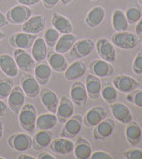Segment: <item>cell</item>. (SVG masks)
Listing matches in <instances>:
<instances>
[{
	"label": "cell",
	"instance_id": "obj_1",
	"mask_svg": "<svg viewBox=\"0 0 142 159\" xmlns=\"http://www.w3.org/2000/svg\"><path fill=\"white\" fill-rule=\"evenodd\" d=\"M37 112L35 106L32 104H25L18 114V122L23 130L32 133L36 130V122Z\"/></svg>",
	"mask_w": 142,
	"mask_h": 159
},
{
	"label": "cell",
	"instance_id": "obj_2",
	"mask_svg": "<svg viewBox=\"0 0 142 159\" xmlns=\"http://www.w3.org/2000/svg\"><path fill=\"white\" fill-rule=\"evenodd\" d=\"M111 42L118 48L123 50H131L138 46L140 39L135 33L125 30L114 33L111 38Z\"/></svg>",
	"mask_w": 142,
	"mask_h": 159
},
{
	"label": "cell",
	"instance_id": "obj_3",
	"mask_svg": "<svg viewBox=\"0 0 142 159\" xmlns=\"http://www.w3.org/2000/svg\"><path fill=\"white\" fill-rule=\"evenodd\" d=\"M32 15V10L28 7L23 5H16L10 8L6 14L7 21L14 25L22 24Z\"/></svg>",
	"mask_w": 142,
	"mask_h": 159
},
{
	"label": "cell",
	"instance_id": "obj_4",
	"mask_svg": "<svg viewBox=\"0 0 142 159\" xmlns=\"http://www.w3.org/2000/svg\"><path fill=\"white\" fill-rule=\"evenodd\" d=\"M95 49V42L92 39H82L77 40L69 51L71 58L81 59L92 54Z\"/></svg>",
	"mask_w": 142,
	"mask_h": 159
},
{
	"label": "cell",
	"instance_id": "obj_5",
	"mask_svg": "<svg viewBox=\"0 0 142 159\" xmlns=\"http://www.w3.org/2000/svg\"><path fill=\"white\" fill-rule=\"evenodd\" d=\"M33 138L27 133H14L7 139L8 146L15 151L24 152L29 150L32 148Z\"/></svg>",
	"mask_w": 142,
	"mask_h": 159
},
{
	"label": "cell",
	"instance_id": "obj_6",
	"mask_svg": "<svg viewBox=\"0 0 142 159\" xmlns=\"http://www.w3.org/2000/svg\"><path fill=\"white\" fill-rule=\"evenodd\" d=\"M95 48L100 59L113 64L116 60V51L113 43L106 38H100L95 42Z\"/></svg>",
	"mask_w": 142,
	"mask_h": 159
},
{
	"label": "cell",
	"instance_id": "obj_7",
	"mask_svg": "<svg viewBox=\"0 0 142 159\" xmlns=\"http://www.w3.org/2000/svg\"><path fill=\"white\" fill-rule=\"evenodd\" d=\"M63 127L61 132V137L74 139L77 137L83 127V116L79 114L73 115L70 118L63 123Z\"/></svg>",
	"mask_w": 142,
	"mask_h": 159
},
{
	"label": "cell",
	"instance_id": "obj_8",
	"mask_svg": "<svg viewBox=\"0 0 142 159\" xmlns=\"http://www.w3.org/2000/svg\"><path fill=\"white\" fill-rule=\"evenodd\" d=\"M14 58L19 70L25 73H31L34 72L36 61L33 57L28 53L27 50L16 48L14 51Z\"/></svg>",
	"mask_w": 142,
	"mask_h": 159
},
{
	"label": "cell",
	"instance_id": "obj_9",
	"mask_svg": "<svg viewBox=\"0 0 142 159\" xmlns=\"http://www.w3.org/2000/svg\"><path fill=\"white\" fill-rule=\"evenodd\" d=\"M46 26V19L42 15H31L24 23H22L21 30L32 35H37Z\"/></svg>",
	"mask_w": 142,
	"mask_h": 159
},
{
	"label": "cell",
	"instance_id": "obj_10",
	"mask_svg": "<svg viewBox=\"0 0 142 159\" xmlns=\"http://www.w3.org/2000/svg\"><path fill=\"white\" fill-rule=\"evenodd\" d=\"M107 111L104 107L95 106L89 109L83 117V124L86 127H94L101 121L106 119Z\"/></svg>",
	"mask_w": 142,
	"mask_h": 159
},
{
	"label": "cell",
	"instance_id": "obj_11",
	"mask_svg": "<svg viewBox=\"0 0 142 159\" xmlns=\"http://www.w3.org/2000/svg\"><path fill=\"white\" fill-rule=\"evenodd\" d=\"M36 38H37L36 35L28 34L23 31L17 32L9 38V44L10 46H12L15 48L28 50L32 48Z\"/></svg>",
	"mask_w": 142,
	"mask_h": 159
},
{
	"label": "cell",
	"instance_id": "obj_12",
	"mask_svg": "<svg viewBox=\"0 0 142 159\" xmlns=\"http://www.w3.org/2000/svg\"><path fill=\"white\" fill-rule=\"evenodd\" d=\"M89 72L99 78H107L113 75L115 69L111 63L103 59H95L89 65Z\"/></svg>",
	"mask_w": 142,
	"mask_h": 159
},
{
	"label": "cell",
	"instance_id": "obj_13",
	"mask_svg": "<svg viewBox=\"0 0 142 159\" xmlns=\"http://www.w3.org/2000/svg\"><path fill=\"white\" fill-rule=\"evenodd\" d=\"M113 85L115 88L122 93L128 94L140 86V81L132 76L121 74L113 79Z\"/></svg>",
	"mask_w": 142,
	"mask_h": 159
},
{
	"label": "cell",
	"instance_id": "obj_14",
	"mask_svg": "<svg viewBox=\"0 0 142 159\" xmlns=\"http://www.w3.org/2000/svg\"><path fill=\"white\" fill-rule=\"evenodd\" d=\"M21 87L26 97L29 98H36L39 97L41 90L40 84L33 75L29 73L24 74L21 79Z\"/></svg>",
	"mask_w": 142,
	"mask_h": 159
},
{
	"label": "cell",
	"instance_id": "obj_15",
	"mask_svg": "<svg viewBox=\"0 0 142 159\" xmlns=\"http://www.w3.org/2000/svg\"><path fill=\"white\" fill-rule=\"evenodd\" d=\"M25 98L21 86H14L9 97L7 98V106L15 115H18L21 107L25 105Z\"/></svg>",
	"mask_w": 142,
	"mask_h": 159
},
{
	"label": "cell",
	"instance_id": "obj_16",
	"mask_svg": "<svg viewBox=\"0 0 142 159\" xmlns=\"http://www.w3.org/2000/svg\"><path fill=\"white\" fill-rule=\"evenodd\" d=\"M70 99L78 107H84L87 104L88 94L85 85L81 81H76L70 87Z\"/></svg>",
	"mask_w": 142,
	"mask_h": 159
},
{
	"label": "cell",
	"instance_id": "obj_17",
	"mask_svg": "<svg viewBox=\"0 0 142 159\" xmlns=\"http://www.w3.org/2000/svg\"><path fill=\"white\" fill-rule=\"evenodd\" d=\"M115 123L111 118H106L93 128V139L96 140H105L113 134Z\"/></svg>",
	"mask_w": 142,
	"mask_h": 159
},
{
	"label": "cell",
	"instance_id": "obj_18",
	"mask_svg": "<svg viewBox=\"0 0 142 159\" xmlns=\"http://www.w3.org/2000/svg\"><path fill=\"white\" fill-rule=\"evenodd\" d=\"M75 113V105L66 96H62L60 99V103L56 111V116L58 123H64L68 121Z\"/></svg>",
	"mask_w": 142,
	"mask_h": 159
},
{
	"label": "cell",
	"instance_id": "obj_19",
	"mask_svg": "<svg viewBox=\"0 0 142 159\" xmlns=\"http://www.w3.org/2000/svg\"><path fill=\"white\" fill-rule=\"evenodd\" d=\"M40 100L42 103L43 107L46 109L49 113L56 114L57 108L60 103V98L54 91H52L51 89L44 88L40 90Z\"/></svg>",
	"mask_w": 142,
	"mask_h": 159
},
{
	"label": "cell",
	"instance_id": "obj_20",
	"mask_svg": "<svg viewBox=\"0 0 142 159\" xmlns=\"http://www.w3.org/2000/svg\"><path fill=\"white\" fill-rule=\"evenodd\" d=\"M106 16V10L101 6L93 7L89 10L85 18V25L88 28L94 29L99 27V25L104 22Z\"/></svg>",
	"mask_w": 142,
	"mask_h": 159
},
{
	"label": "cell",
	"instance_id": "obj_21",
	"mask_svg": "<svg viewBox=\"0 0 142 159\" xmlns=\"http://www.w3.org/2000/svg\"><path fill=\"white\" fill-rule=\"evenodd\" d=\"M110 110L114 118L123 124H127L132 121V115L126 105L121 102H115L110 104Z\"/></svg>",
	"mask_w": 142,
	"mask_h": 159
},
{
	"label": "cell",
	"instance_id": "obj_22",
	"mask_svg": "<svg viewBox=\"0 0 142 159\" xmlns=\"http://www.w3.org/2000/svg\"><path fill=\"white\" fill-rule=\"evenodd\" d=\"M51 150L57 155H68L74 150L75 142L70 139L65 137L57 138L54 140H52L49 145Z\"/></svg>",
	"mask_w": 142,
	"mask_h": 159
},
{
	"label": "cell",
	"instance_id": "obj_23",
	"mask_svg": "<svg viewBox=\"0 0 142 159\" xmlns=\"http://www.w3.org/2000/svg\"><path fill=\"white\" fill-rule=\"evenodd\" d=\"M0 71L7 77L13 79L18 76L19 68L15 63L14 57L8 54L0 55Z\"/></svg>",
	"mask_w": 142,
	"mask_h": 159
},
{
	"label": "cell",
	"instance_id": "obj_24",
	"mask_svg": "<svg viewBox=\"0 0 142 159\" xmlns=\"http://www.w3.org/2000/svg\"><path fill=\"white\" fill-rule=\"evenodd\" d=\"M86 72V64L82 60L73 62L63 72L64 78L69 81H75L82 78Z\"/></svg>",
	"mask_w": 142,
	"mask_h": 159
},
{
	"label": "cell",
	"instance_id": "obj_25",
	"mask_svg": "<svg viewBox=\"0 0 142 159\" xmlns=\"http://www.w3.org/2000/svg\"><path fill=\"white\" fill-rule=\"evenodd\" d=\"M102 83L100 78L93 75L92 73H89L86 76L85 79V89L88 94V98H90L92 100L98 99L100 97Z\"/></svg>",
	"mask_w": 142,
	"mask_h": 159
},
{
	"label": "cell",
	"instance_id": "obj_26",
	"mask_svg": "<svg viewBox=\"0 0 142 159\" xmlns=\"http://www.w3.org/2000/svg\"><path fill=\"white\" fill-rule=\"evenodd\" d=\"M46 59L47 64L50 65L52 70L56 72H64L69 66L66 57L62 54H60L56 51H51L47 53Z\"/></svg>",
	"mask_w": 142,
	"mask_h": 159
},
{
	"label": "cell",
	"instance_id": "obj_27",
	"mask_svg": "<svg viewBox=\"0 0 142 159\" xmlns=\"http://www.w3.org/2000/svg\"><path fill=\"white\" fill-rule=\"evenodd\" d=\"M52 25L57 30L60 34H69L73 31V24L71 21L65 15L60 13H54L52 15Z\"/></svg>",
	"mask_w": 142,
	"mask_h": 159
},
{
	"label": "cell",
	"instance_id": "obj_28",
	"mask_svg": "<svg viewBox=\"0 0 142 159\" xmlns=\"http://www.w3.org/2000/svg\"><path fill=\"white\" fill-rule=\"evenodd\" d=\"M125 128V137L128 143L136 147L140 143L142 139V129L140 125L137 122L131 121L126 124Z\"/></svg>",
	"mask_w": 142,
	"mask_h": 159
},
{
	"label": "cell",
	"instance_id": "obj_29",
	"mask_svg": "<svg viewBox=\"0 0 142 159\" xmlns=\"http://www.w3.org/2000/svg\"><path fill=\"white\" fill-rule=\"evenodd\" d=\"M74 155L77 159H88L90 158L92 153V146L90 142L82 136H78L74 147Z\"/></svg>",
	"mask_w": 142,
	"mask_h": 159
},
{
	"label": "cell",
	"instance_id": "obj_30",
	"mask_svg": "<svg viewBox=\"0 0 142 159\" xmlns=\"http://www.w3.org/2000/svg\"><path fill=\"white\" fill-rule=\"evenodd\" d=\"M52 70L47 63L40 62L37 65L36 64L34 69V77L40 86H45L49 83L50 80L52 78Z\"/></svg>",
	"mask_w": 142,
	"mask_h": 159
},
{
	"label": "cell",
	"instance_id": "obj_31",
	"mask_svg": "<svg viewBox=\"0 0 142 159\" xmlns=\"http://www.w3.org/2000/svg\"><path fill=\"white\" fill-rule=\"evenodd\" d=\"M53 134L50 130H38L33 137L32 148L35 150H43L52 142Z\"/></svg>",
	"mask_w": 142,
	"mask_h": 159
},
{
	"label": "cell",
	"instance_id": "obj_32",
	"mask_svg": "<svg viewBox=\"0 0 142 159\" xmlns=\"http://www.w3.org/2000/svg\"><path fill=\"white\" fill-rule=\"evenodd\" d=\"M58 123L56 114L46 113L37 116L36 122V130H50L53 129Z\"/></svg>",
	"mask_w": 142,
	"mask_h": 159
},
{
	"label": "cell",
	"instance_id": "obj_33",
	"mask_svg": "<svg viewBox=\"0 0 142 159\" xmlns=\"http://www.w3.org/2000/svg\"><path fill=\"white\" fill-rule=\"evenodd\" d=\"M77 40V37L72 33L69 34H62L60 36L56 45L54 46V51H56L60 54H66L69 52L72 48L73 45Z\"/></svg>",
	"mask_w": 142,
	"mask_h": 159
},
{
	"label": "cell",
	"instance_id": "obj_34",
	"mask_svg": "<svg viewBox=\"0 0 142 159\" xmlns=\"http://www.w3.org/2000/svg\"><path fill=\"white\" fill-rule=\"evenodd\" d=\"M31 56L36 63L44 62L47 56V45L44 38L37 37L31 48Z\"/></svg>",
	"mask_w": 142,
	"mask_h": 159
},
{
	"label": "cell",
	"instance_id": "obj_35",
	"mask_svg": "<svg viewBox=\"0 0 142 159\" xmlns=\"http://www.w3.org/2000/svg\"><path fill=\"white\" fill-rule=\"evenodd\" d=\"M112 27L116 32L120 31H125L127 30L129 27L125 13L121 10V9H116L113 12L112 15Z\"/></svg>",
	"mask_w": 142,
	"mask_h": 159
},
{
	"label": "cell",
	"instance_id": "obj_36",
	"mask_svg": "<svg viewBox=\"0 0 142 159\" xmlns=\"http://www.w3.org/2000/svg\"><path fill=\"white\" fill-rule=\"evenodd\" d=\"M100 96L103 98V100L109 105L117 101V98H118L117 89L115 88L113 84L108 83V82H106L102 86Z\"/></svg>",
	"mask_w": 142,
	"mask_h": 159
},
{
	"label": "cell",
	"instance_id": "obj_37",
	"mask_svg": "<svg viewBox=\"0 0 142 159\" xmlns=\"http://www.w3.org/2000/svg\"><path fill=\"white\" fill-rule=\"evenodd\" d=\"M14 86V81L13 78L7 77L0 80V99H7L12 89Z\"/></svg>",
	"mask_w": 142,
	"mask_h": 159
},
{
	"label": "cell",
	"instance_id": "obj_38",
	"mask_svg": "<svg viewBox=\"0 0 142 159\" xmlns=\"http://www.w3.org/2000/svg\"><path fill=\"white\" fill-rule=\"evenodd\" d=\"M125 16L129 24H136L142 17L141 8L136 6H131L127 8Z\"/></svg>",
	"mask_w": 142,
	"mask_h": 159
},
{
	"label": "cell",
	"instance_id": "obj_39",
	"mask_svg": "<svg viewBox=\"0 0 142 159\" xmlns=\"http://www.w3.org/2000/svg\"><path fill=\"white\" fill-rule=\"evenodd\" d=\"M60 32L55 30L53 27L52 28H48L44 33V39L45 41V43L47 45V47L50 48H54V46L56 45L58 39H60Z\"/></svg>",
	"mask_w": 142,
	"mask_h": 159
},
{
	"label": "cell",
	"instance_id": "obj_40",
	"mask_svg": "<svg viewBox=\"0 0 142 159\" xmlns=\"http://www.w3.org/2000/svg\"><path fill=\"white\" fill-rule=\"evenodd\" d=\"M126 99L131 104L142 108V89H134L126 94Z\"/></svg>",
	"mask_w": 142,
	"mask_h": 159
},
{
	"label": "cell",
	"instance_id": "obj_41",
	"mask_svg": "<svg viewBox=\"0 0 142 159\" xmlns=\"http://www.w3.org/2000/svg\"><path fill=\"white\" fill-rule=\"evenodd\" d=\"M123 157L126 159H142V149L132 148L123 153Z\"/></svg>",
	"mask_w": 142,
	"mask_h": 159
},
{
	"label": "cell",
	"instance_id": "obj_42",
	"mask_svg": "<svg viewBox=\"0 0 142 159\" xmlns=\"http://www.w3.org/2000/svg\"><path fill=\"white\" fill-rule=\"evenodd\" d=\"M132 71L138 75L142 74V50L140 51L135 57L132 63Z\"/></svg>",
	"mask_w": 142,
	"mask_h": 159
},
{
	"label": "cell",
	"instance_id": "obj_43",
	"mask_svg": "<svg viewBox=\"0 0 142 159\" xmlns=\"http://www.w3.org/2000/svg\"><path fill=\"white\" fill-rule=\"evenodd\" d=\"M91 159H112L113 157L111 154L107 153V152L105 151H95L92 152L91 157H90Z\"/></svg>",
	"mask_w": 142,
	"mask_h": 159
},
{
	"label": "cell",
	"instance_id": "obj_44",
	"mask_svg": "<svg viewBox=\"0 0 142 159\" xmlns=\"http://www.w3.org/2000/svg\"><path fill=\"white\" fill-rule=\"evenodd\" d=\"M41 2H42L44 7L47 10H51L56 7L59 4L60 0H42Z\"/></svg>",
	"mask_w": 142,
	"mask_h": 159
},
{
	"label": "cell",
	"instance_id": "obj_45",
	"mask_svg": "<svg viewBox=\"0 0 142 159\" xmlns=\"http://www.w3.org/2000/svg\"><path fill=\"white\" fill-rule=\"evenodd\" d=\"M18 1V4L20 5H23V6H26V7H34L38 5L42 0H17Z\"/></svg>",
	"mask_w": 142,
	"mask_h": 159
},
{
	"label": "cell",
	"instance_id": "obj_46",
	"mask_svg": "<svg viewBox=\"0 0 142 159\" xmlns=\"http://www.w3.org/2000/svg\"><path fill=\"white\" fill-rule=\"evenodd\" d=\"M9 113V107L4 100L0 99V117L6 116Z\"/></svg>",
	"mask_w": 142,
	"mask_h": 159
},
{
	"label": "cell",
	"instance_id": "obj_47",
	"mask_svg": "<svg viewBox=\"0 0 142 159\" xmlns=\"http://www.w3.org/2000/svg\"><path fill=\"white\" fill-rule=\"evenodd\" d=\"M37 159H55V156L50 154L48 152H41L40 154H38L37 156Z\"/></svg>",
	"mask_w": 142,
	"mask_h": 159
},
{
	"label": "cell",
	"instance_id": "obj_48",
	"mask_svg": "<svg viewBox=\"0 0 142 159\" xmlns=\"http://www.w3.org/2000/svg\"><path fill=\"white\" fill-rule=\"evenodd\" d=\"M135 31H136V35L137 36L142 37V17L140 18V20L136 23Z\"/></svg>",
	"mask_w": 142,
	"mask_h": 159
},
{
	"label": "cell",
	"instance_id": "obj_49",
	"mask_svg": "<svg viewBox=\"0 0 142 159\" xmlns=\"http://www.w3.org/2000/svg\"><path fill=\"white\" fill-rule=\"evenodd\" d=\"M9 24V22L7 21L6 15H4L3 13L0 12V28H3L5 26H6Z\"/></svg>",
	"mask_w": 142,
	"mask_h": 159
},
{
	"label": "cell",
	"instance_id": "obj_50",
	"mask_svg": "<svg viewBox=\"0 0 142 159\" xmlns=\"http://www.w3.org/2000/svg\"><path fill=\"white\" fill-rule=\"evenodd\" d=\"M33 156L31 155H27V154H21L18 157V159H35Z\"/></svg>",
	"mask_w": 142,
	"mask_h": 159
},
{
	"label": "cell",
	"instance_id": "obj_51",
	"mask_svg": "<svg viewBox=\"0 0 142 159\" xmlns=\"http://www.w3.org/2000/svg\"><path fill=\"white\" fill-rule=\"evenodd\" d=\"M3 134H4V124L0 121V140L3 137Z\"/></svg>",
	"mask_w": 142,
	"mask_h": 159
},
{
	"label": "cell",
	"instance_id": "obj_52",
	"mask_svg": "<svg viewBox=\"0 0 142 159\" xmlns=\"http://www.w3.org/2000/svg\"><path fill=\"white\" fill-rule=\"evenodd\" d=\"M61 2V4L64 5V6H67V5H69V4H70L71 2H73L74 0H60Z\"/></svg>",
	"mask_w": 142,
	"mask_h": 159
},
{
	"label": "cell",
	"instance_id": "obj_53",
	"mask_svg": "<svg viewBox=\"0 0 142 159\" xmlns=\"http://www.w3.org/2000/svg\"><path fill=\"white\" fill-rule=\"evenodd\" d=\"M5 38H6V34H5V33L0 30V41H2Z\"/></svg>",
	"mask_w": 142,
	"mask_h": 159
},
{
	"label": "cell",
	"instance_id": "obj_54",
	"mask_svg": "<svg viewBox=\"0 0 142 159\" xmlns=\"http://www.w3.org/2000/svg\"><path fill=\"white\" fill-rule=\"evenodd\" d=\"M139 3H140V6H142V0H139Z\"/></svg>",
	"mask_w": 142,
	"mask_h": 159
},
{
	"label": "cell",
	"instance_id": "obj_55",
	"mask_svg": "<svg viewBox=\"0 0 142 159\" xmlns=\"http://www.w3.org/2000/svg\"><path fill=\"white\" fill-rule=\"evenodd\" d=\"M0 158H2V159H3V158H4V157H0Z\"/></svg>",
	"mask_w": 142,
	"mask_h": 159
},
{
	"label": "cell",
	"instance_id": "obj_56",
	"mask_svg": "<svg viewBox=\"0 0 142 159\" xmlns=\"http://www.w3.org/2000/svg\"><path fill=\"white\" fill-rule=\"evenodd\" d=\"M91 1H97V0H91Z\"/></svg>",
	"mask_w": 142,
	"mask_h": 159
},
{
	"label": "cell",
	"instance_id": "obj_57",
	"mask_svg": "<svg viewBox=\"0 0 142 159\" xmlns=\"http://www.w3.org/2000/svg\"><path fill=\"white\" fill-rule=\"evenodd\" d=\"M0 72H1V71H0Z\"/></svg>",
	"mask_w": 142,
	"mask_h": 159
}]
</instances>
